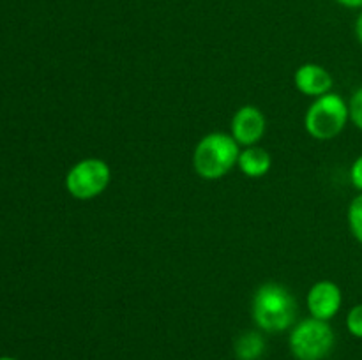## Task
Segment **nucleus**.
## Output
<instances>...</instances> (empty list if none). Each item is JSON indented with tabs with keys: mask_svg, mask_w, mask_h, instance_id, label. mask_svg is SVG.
I'll return each mask as SVG.
<instances>
[{
	"mask_svg": "<svg viewBox=\"0 0 362 360\" xmlns=\"http://www.w3.org/2000/svg\"><path fill=\"white\" fill-rule=\"evenodd\" d=\"M251 313H253L255 323L262 330L283 332L293 325L297 302L285 286L265 282L255 293Z\"/></svg>",
	"mask_w": 362,
	"mask_h": 360,
	"instance_id": "1",
	"label": "nucleus"
},
{
	"mask_svg": "<svg viewBox=\"0 0 362 360\" xmlns=\"http://www.w3.org/2000/svg\"><path fill=\"white\" fill-rule=\"evenodd\" d=\"M239 143L232 134L211 133L198 141L193 154V168L202 179L218 180L239 161Z\"/></svg>",
	"mask_w": 362,
	"mask_h": 360,
	"instance_id": "2",
	"label": "nucleus"
},
{
	"mask_svg": "<svg viewBox=\"0 0 362 360\" xmlns=\"http://www.w3.org/2000/svg\"><path fill=\"white\" fill-rule=\"evenodd\" d=\"M350 120V109L345 99L338 94L322 95L315 99L304 116V127L315 140L327 141L338 136Z\"/></svg>",
	"mask_w": 362,
	"mask_h": 360,
	"instance_id": "3",
	"label": "nucleus"
},
{
	"mask_svg": "<svg viewBox=\"0 0 362 360\" xmlns=\"http://www.w3.org/2000/svg\"><path fill=\"white\" fill-rule=\"evenodd\" d=\"M334 330L329 321L308 318L290 334V352L297 360H324L334 348Z\"/></svg>",
	"mask_w": 362,
	"mask_h": 360,
	"instance_id": "4",
	"label": "nucleus"
},
{
	"mask_svg": "<svg viewBox=\"0 0 362 360\" xmlns=\"http://www.w3.org/2000/svg\"><path fill=\"white\" fill-rule=\"evenodd\" d=\"M112 180L108 162L98 157L78 161L66 175V189L74 200H94L106 191Z\"/></svg>",
	"mask_w": 362,
	"mask_h": 360,
	"instance_id": "5",
	"label": "nucleus"
},
{
	"mask_svg": "<svg viewBox=\"0 0 362 360\" xmlns=\"http://www.w3.org/2000/svg\"><path fill=\"white\" fill-rule=\"evenodd\" d=\"M267 120L262 109L246 104L235 112L232 119V136L243 147H253L264 138Z\"/></svg>",
	"mask_w": 362,
	"mask_h": 360,
	"instance_id": "6",
	"label": "nucleus"
},
{
	"mask_svg": "<svg viewBox=\"0 0 362 360\" xmlns=\"http://www.w3.org/2000/svg\"><path fill=\"white\" fill-rule=\"evenodd\" d=\"M341 289L332 281L315 282L308 293V309H310L311 318L322 321H329L331 318H334L341 307Z\"/></svg>",
	"mask_w": 362,
	"mask_h": 360,
	"instance_id": "7",
	"label": "nucleus"
},
{
	"mask_svg": "<svg viewBox=\"0 0 362 360\" xmlns=\"http://www.w3.org/2000/svg\"><path fill=\"white\" fill-rule=\"evenodd\" d=\"M293 81H296V87L300 94L315 99L329 94L332 88L331 73L318 64H303L296 71Z\"/></svg>",
	"mask_w": 362,
	"mask_h": 360,
	"instance_id": "8",
	"label": "nucleus"
},
{
	"mask_svg": "<svg viewBox=\"0 0 362 360\" xmlns=\"http://www.w3.org/2000/svg\"><path fill=\"white\" fill-rule=\"evenodd\" d=\"M271 162L272 161L269 152L265 148L253 145V147H246L240 152L237 164H239V169L246 176H250V179H260V176H264L271 169Z\"/></svg>",
	"mask_w": 362,
	"mask_h": 360,
	"instance_id": "9",
	"label": "nucleus"
},
{
	"mask_svg": "<svg viewBox=\"0 0 362 360\" xmlns=\"http://www.w3.org/2000/svg\"><path fill=\"white\" fill-rule=\"evenodd\" d=\"M264 337L257 332H246L235 342V355L239 360H257L264 353Z\"/></svg>",
	"mask_w": 362,
	"mask_h": 360,
	"instance_id": "10",
	"label": "nucleus"
},
{
	"mask_svg": "<svg viewBox=\"0 0 362 360\" xmlns=\"http://www.w3.org/2000/svg\"><path fill=\"white\" fill-rule=\"evenodd\" d=\"M349 226L356 240L362 244V193L352 200L349 207Z\"/></svg>",
	"mask_w": 362,
	"mask_h": 360,
	"instance_id": "11",
	"label": "nucleus"
},
{
	"mask_svg": "<svg viewBox=\"0 0 362 360\" xmlns=\"http://www.w3.org/2000/svg\"><path fill=\"white\" fill-rule=\"evenodd\" d=\"M346 328L354 337L362 339V302L354 306L346 314Z\"/></svg>",
	"mask_w": 362,
	"mask_h": 360,
	"instance_id": "12",
	"label": "nucleus"
},
{
	"mask_svg": "<svg viewBox=\"0 0 362 360\" xmlns=\"http://www.w3.org/2000/svg\"><path fill=\"white\" fill-rule=\"evenodd\" d=\"M349 109H350V120L354 122V126L362 131V87L352 95V99H350Z\"/></svg>",
	"mask_w": 362,
	"mask_h": 360,
	"instance_id": "13",
	"label": "nucleus"
},
{
	"mask_svg": "<svg viewBox=\"0 0 362 360\" xmlns=\"http://www.w3.org/2000/svg\"><path fill=\"white\" fill-rule=\"evenodd\" d=\"M350 180H352V186L362 193V155L354 161L352 168H350Z\"/></svg>",
	"mask_w": 362,
	"mask_h": 360,
	"instance_id": "14",
	"label": "nucleus"
},
{
	"mask_svg": "<svg viewBox=\"0 0 362 360\" xmlns=\"http://www.w3.org/2000/svg\"><path fill=\"white\" fill-rule=\"evenodd\" d=\"M341 6L350 7V9H362V0H336Z\"/></svg>",
	"mask_w": 362,
	"mask_h": 360,
	"instance_id": "15",
	"label": "nucleus"
},
{
	"mask_svg": "<svg viewBox=\"0 0 362 360\" xmlns=\"http://www.w3.org/2000/svg\"><path fill=\"white\" fill-rule=\"evenodd\" d=\"M356 34H357V39H359V42L362 44V11H361L359 18H357V21H356Z\"/></svg>",
	"mask_w": 362,
	"mask_h": 360,
	"instance_id": "16",
	"label": "nucleus"
},
{
	"mask_svg": "<svg viewBox=\"0 0 362 360\" xmlns=\"http://www.w3.org/2000/svg\"><path fill=\"white\" fill-rule=\"evenodd\" d=\"M0 360H16V359H13V356H0Z\"/></svg>",
	"mask_w": 362,
	"mask_h": 360,
	"instance_id": "17",
	"label": "nucleus"
}]
</instances>
